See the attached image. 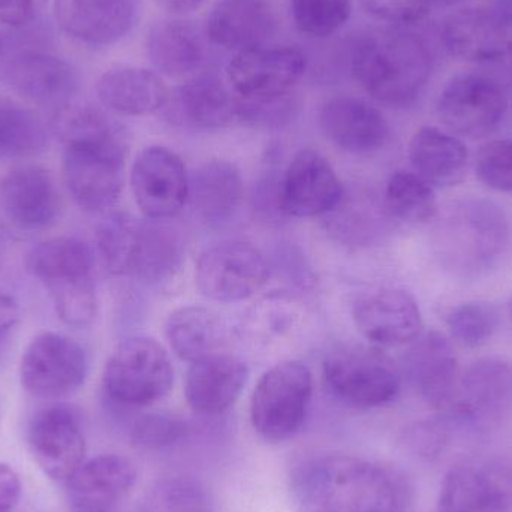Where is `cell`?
I'll list each match as a JSON object with an SVG mask.
<instances>
[{
	"label": "cell",
	"instance_id": "cell-31",
	"mask_svg": "<svg viewBox=\"0 0 512 512\" xmlns=\"http://www.w3.org/2000/svg\"><path fill=\"white\" fill-rule=\"evenodd\" d=\"M99 101L123 116H147L164 108L168 89L153 71L135 66H119L102 74L96 83Z\"/></svg>",
	"mask_w": 512,
	"mask_h": 512
},
{
	"label": "cell",
	"instance_id": "cell-18",
	"mask_svg": "<svg viewBox=\"0 0 512 512\" xmlns=\"http://www.w3.org/2000/svg\"><path fill=\"white\" fill-rule=\"evenodd\" d=\"M306 66L298 48L265 45L237 53L228 65V80L239 98H268L292 92Z\"/></svg>",
	"mask_w": 512,
	"mask_h": 512
},
{
	"label": "cell",
	"instance_id": "cell-44",
	"mask_svg": "<svg viewBox=\"0 0 512 512\" xmlns=\"http://www.w3.org/2000/svg\"><path fill=\"white\" fill-rule=\"evenodd\" d=\"M47 0H0V23L23 27L44 11Z\"/></svg>",
	"mask_w": 512,
	"mask_h": 512
},
{
	"label": "cell",
	"instance_id": "cell-26",
	"mask_svg": "<svg viewBox=\"0 0 512 512\" xmlns=\"http://www.w3.org/2000/svg\"><path fill=\"white\" fill-rule=\"evenodd\" d=\"M5 81L12 90L41 105L60 108L71 104L80 89L77 69L57 56L26 53L5 66Z\"/></svg>",
	"mask_w": 512,
	"mask_h": 512
},
{
	"label": "cell",
	"instance_id": "cell-19",
	"mask_svg": "<svg viewBox=\"0 0 512 512\" xmlns=\"http://www.w3.org/2000/svg\"><path fill=\"white\" fill-rule=\"evenodd\" d=\"M451 56L468 62H499L512 56V18L499 9H462L442 26Z\"/></svg>",
	"mask_w": 512,
	"mask_h": 512
},
{
	"label": "cell",
	"instance_id": "cell-53",
	"mask_svg": "<svg viewBox=\"0 0 512 512\" xmlns=\"http://www.w3.org/2000/svg\"><path fill=\"white\" fill-rule=\"evenodd\" d=\"M512 57V56H511Z\"/></svg>",
	"mask_w": 512,
	"mask_h": 512
},
{
	"label": "cell",
	"instance_id": "cell-16",
	"mask_svg": "<svg viewBox=\"0 0 512 512\" xmlns=\"http://www.w3.org/2000/svg\"><path fill=\"white\" fill-rule=\"evenodd\" d=\"M33 460L48 478L68 481L83 465L86 439L74 409L53 403L39 409L27 430Z\"/></svg>",
	"mask_w": 512,
	"mask_h": 512
},
{
	"label": "cell",
	"instance_id": "cell-34",
	"mask_svg": "<svg viewBox=\"0 0 512 512\" xmlns=\"http://www.w3.org/2000/svg\"><path fill=\"white\" fill-rule=\"evenodd\" d=\"M165 337L171 351L180 360L192 364L221 352L227 340V328L213 310L186 306L168 316Z\"/></svg>",
	"mask_w": 512,
	"mask_h": 512
},
{
	"label": "cell",
	"instance_id": "cell-25",
	"mask_svg": "<svg viewBox=\"0 0 512 512\" xmlns=\"http://www.w3.org/2000/svg\"><path fill=\"white\" fill-rule=\"evenodd\" d=\"M319 125L334 146L354 155L378 152L390 138V126L381 111L352 96L328 99L319 113Z\"/></svg>",
	"mask_w": 512,
	"mask_h": 512
},
{
	"label": "cell",
	"instance_id": "cell-49",
	"mask_svg": "<svg viewBox=\"0 0 512 512\" xmlns=\"http://www.w3.org/2000/svg\"><path fill=\"white\" fill-rule=\"evenodd\" d=\"M433 5H439V6H453L456 5V3L463 2V0H432Z\"/></svg>",
	"mask_w": 512,
	"mask_h": 512
},
{
	"label": "cell",
	"instance_id": "cell-6",
	"mask_svg": "<svg viewBox=\"0 0 512 512\" xmlns=\"http://www.w3.org/2000/svg\"><path fill=\"white\" fill-rule=\"evenodd\" d=\"M313 394V376L306 364L283 361L268 369L251 399L252 427L271 444L289 441L303 429Z\"/></svg>",
	"mask_w": 512,
	"mask_h": 512
},
{
	"label": "cell",
	"instance_id": "cell-46",
	"mask_svg": "<svg viewBox=\"0 0 512 512\" xmlns=\"http://www.w3.org/2000/svg\"><path fill=\"white\" fill-rule=\"evenodd\" d=\"M21 480L8 463L0 462V512H14L21 499Z\"/></svg>",
	"mask_w": 512,
	"mask_h": 512
},
{
	"label": "cell",
	"instance_id": "cell-30",
	"mask_svg": "<svg viewBox=\"0 0 512 512\" xmlns=\"http://www.w3.org/2000/svg\"><path fill=\"white\" fill-rule=\"evenodd\" d=\"M245 195L242 174L236 165L222 159L204 162L189 174V198L195 215L206 224H227Z\"/></svg>",
	"mask_w": 512,
	"mask_h": 512
},
{
	"label": "cell",
	"instance_id": "cell-28",
	"mask_svg": "<svg viewBox=\"0 0 512 512\" xmlns=\"http://www.w3.org/2000/svg\"><path fill=\"white\" fill-rule=\"evenodd\" d=\"M183 261V242L167 221H135L122 276L147 285L167 282Z\"/></svg>",
	"mask_w": 512,
	"mask_h": 512
},
{
	"label": "cell",
	"instance_id": "cell-11",
	"mask_svg": "<svg viewBox=\"0 0 512 512\" xmlns=\"http://www.w3.org/2000/svg\"><path fill=\"white\" fill-rule=\"evenodd\" d=\"M270 279V265L255 246L222 243L201 254L195 282L204 297L218 303L248 300Z\"/></svg>",
	"mask_w": 512,
	"mask_h": 512
},
{
	"label": "cell",
	"instance_id": "cell-35",
	"mask_svg": "<svg viewBox=\"0 0 512 512\" xmlns=\"http://www.w3.org/2000/svg\"><path fill=\"white\" fill-rule=\"evenodd\" d=\"M47 131L38 114L0 96V158L29 159L44 152Z\"/></svg>",
	"mask_w": 512,
	"mask_h": 512
},
{
	"label": "cell",
	"instance_id": "cell-52",
	"mask_svg": "<svg viewBox=\"0 0 512 512\" xmlns=\"http://www.w3.org/2000/svg\"><path fill=\"white\" fill-rule=\"evenodd\" d=\"M0 417H2V405H0Z\"/></svg>",
	"mask_w": 512,
	"mask_h": 512
},
{
	"label": "cell",
	"instance_id": "cell-10",
	"mask_svg": "<svg viewBox=\"0 0 512 512\" xmlns=\"http://www.w3.org/2000/svg\"><path fill=\"white\" fill-rule=\"evenodd\" d=\"M87 370L83 346L65 334L48 331L36 336L21 357V387L39 399H63L80 390Z\"/></svg>",
	"mask_w": 512,
	"mask_h": 512
},
{
	"label": "cell",
	"instance_id": "cell-38",
	"mask_svg": "<svg viewBox=\"0 0 512 512\" xmlns=\"http://www.w3.org/2000/svg\"><path fill=\"white\" fill-rule=\"evenodd\" d=\"M295 26L309 38L339 32L352 14V0H291Z\"/></svg>",
	"mask_w": 512,
	"mask_h": 512
},
{
	"label": "cell",
	"instance_id": "cell-1",
	"mask_svg": "<svg viewBox=\"0 0 512 512\" xmlns=\"http://www.w3.org/2000/svg\"><path fill=\"white\" fill-rule=\"evenodd\" d=\"M59 137L66 146L63 179L75 203L89 212L113 207L125 183L122 126L99 108L78 105L63 117Z\"/></svg>",
	"mask_w": 512,
	"mask_h": 512
},
{
	"label": "cell",
	"instance_id": "cell-33",
	"mask_svg": "<svg viewBox=\"0 0 512 512\" xmlns=\"http://www.w3.org/2000/svg\"><path fill=\"white\" fill-rule=\"evenodd\" d=\"M150 62L167 77H185L206 60L200 29L191 21L165 20L152 27L147 39Z\"/></svg>",
	"mask_w": 512,
	"mask_h": 512
},
{
	"label": "cell",
	"instance_id": "cell-17",
	"mask_svg": "<svg viewBox=\"0 0 512 512\" xmlns=\"http://www.w3.org/2000/svg\"><path fill=\"white\" fill-rule=\"evenodd\" d=\"M343 186L330 162L303 149L289 162L277 189V207L292 218H316L337 209Z\"/></svg>",
	"mask_w": 512,
	"mask_h": 512
},
{
	"label": "cell",
	"instance_id": "cell-37",
	"mask_svg": "<svg viewBox=\"0 0 512 512\" xmlns=\"http://www.w3.org/2000/svg\"><path fill=\"white\" fill-rule=\"evenodd\" d=\"M451 336L466 348H480L495 336L499 312L483 301H469L453 307L445 316Z\"/></svg>",
	"mask_w": 512,
	"mask_h": 512
},
{
	"label": "cell",
	"instance_id": "cell-13",
	"mask_svg": "<svg viewBox=\"0 0 512 512\" xmlns=\"http://www.w3.org/2000/svg\"><path fill=\"white\" fill-rule=\"evenodd\" d=\"M59 213L56 182L41 165H17L0 182V222L12 233H41Z\"/></svg>",
	"mask_w": 512,
	"mask_h": 512
},
{
	"label": "cell",
	"instance_id": "cell-32",
	"mask_svg": "<svg viewBox=\"0 0 512 512\" xmlns=\"http://www.w3.org/2000/svg\"><path fill=\"white\" fill-rule=\"evenodd\" d=\"M408 155L414 173L430 185L456 186L462 182L468 168L465 144L433 126H424L415 132Z\"/></svg>",
	"mask_w": 512,
	"mask_h": 512
},
{
	"label": "cell",
	"instance_id": "cell-42",
	"mask_svg": "<svg viewBox=\"0 0 512 512\" xmlns=\"http://www.w3.org/2000/svg\"><path fill=\"white\" fill-rule=\"evenodd\" d=\"M367 14L394 24H414L424 20L432 0H360Z\"/></svg>",
	"mask_w": 512,
	"mask_h": 512
},
{
	"label": "cell",
	"instance_id": "cell-7",
	"mask_svg": "<svg viewBox=\"0 0 512 512\" xmlns=\"http://www.w3.org/2000/svg\"><path fill=\"white\" fill-rule=\"evenodd\" d=\"M174 384V367L161 343L150 337H131L117 346L105 364L102 385L117 405L129 408L153 405Z\"/></svg>",
	"mask_w": 512,
	"mask_h": 512
},
{
	"label": "cell",
	"instance_id": "cell-41",
	"mask_svg": "<svg viewBox=\"0 0 512 512\" xmlns=\"http://www.w3.org/2000/svg\"><path fill=\"white\" fill-rule=\"evenodd\" d=\"M186 423L170 414H147L135 421L132 442L143 450H162L182 441Z\"/></svg>",
	"mask_w": 512,
	"mask_h": 512
},
{
	"label": "cell",
	"instance_id": "cell-40",
	"mask_svg": "<svg viewBox=\"0 0 512 512\" xmlns=\"http://www.w3.org/2000/svg\"><path fill=\"white\" fill-rule=\"evenodd\" d=\"M475 171L487 188L512 194V140L490 141L481 147Z\"/></svg>",
	"mask_w": 512,
	"mask_h": 512
},
{
	"label": "cell",
	"instance_id": "cell-21",
	"mask_svg": "<svg viewBox=\"0 0 512 512\" xmlns=\"http://www.w3.org/2000/svg\"><path fill=\"white\" fill-rule=\"evenodd\" d=\"M137 478L134 463L120 454L84 460L66 481L69 507L74 512H111L131 495Z\"/></svg>",
	"mask_w": 512,
	"mask_h": 512
},
{
	"label": "cell",
	"instance_id": "cell-36",
	"mask_svg": "<svg viewBox=\"0 0 512 512\" xmlns=\"http://www.w3.org/2000/svg\"><path fill=\"white\" fill-rule=\"evenodd\" d=\"M388 215L408 224H423L435 218L438 201L432 185L411 171L391 174L384 194Z\"/></svg>",
	"mask_w": 512,
	"mask_h": 512
},
{
	"label": "cell",
	"instance_id": "cell-14",
	"mask_svg": "<svg viewBox=\"0 0 512 512\" xmlns=\"http://www.w3.org/2000/svg\"><path fill=\"white\" fill-rule=\"evenodd\" d=\"M438 512H512V463L469 460L442 481Z\"/></svg>",
	"mask_w": 512,
	"mask_h": 512
},
{
	"label": "cell",
	"instance_id": "cell-23",
	"mask_svg": "<svg viewBox=\"0 0 512 512\" xmlns=\"http://www.w3.org/2000/svg\"><path fill=\"white\" fill-rule=\"evenodd\" d=\"M165 117L191 131H216L237 119V98L215 75H200L168 93Z\"/></svg>",
	"mask_w": 512,
	"mask_h": 512
},
{
	"label": "cell",
	"instance_id": "cell-51",
	"mask_svg": "<svg viewBox=\"0 0 512 512\" xmlns=\"http://www.w3.org/2000/svg\"><path fill=\"white\" fill-rule=\"evenodd\" d=\"M179 512H198L197 510H185V511H179Z\"/></svg>",
	"mask_w": 512,
	"mask_h": 512
},
{
	"label": "cell",
	"instance_id": "cell-47",
	"mask_svg": "<svg viewBox=\"0 0 512 512\" xmlns=\"http://www.w3.org/2000/svg\"><path fill=\"white\" fill-rule=\"evenodd\" d=\"M159 5L171 14L183 15L197 11L204 0H158Z\"/></svg>",
	"mask_w": 512,
	"mask_h": 512
},
{
	"label": "cell",
	"instance_id": "cell-15",
	"mask_svg": "<svg viewBox=\"0 0 512 512\" xmlns=\"http://www.w3.org/2000/svg\"><path fill=\"white\" fill-rule=\"evenodd\" d=\"M131 189L146 219L168 221L188 203L189 174L167 147H147L132 164Z\"/></svg>",
	"mask_w": 512,
	"mask_h": 512
},
{
	"label": "cell",
	"instance_id": "cell-9",
	"mask_svg": "<svg viewBox=\"0 0 512 512\" xmlns=\"http://www.w3.org/2000/svg\"><path fill=\"white\" fill-rule=\"evenodd\" d=\"M512 412V363L490 357L475 361L457 381L444 418L471 429L498 426Z\"/></svg>",
	"mask_w": 512,
	"mask_h": 512
},
{
	"label": "cell",
	"instance_id": "cell-45",
	"mask_svg": "<svg viewBox=\"0 0 512 512\" xmlns=\"http://www.w3.org/2000/svg\"><path fill=\"white\" fill-rule=\"evenodd\" d=\"M20 321V309L11 294L0 289V361L8 354L12 337Z\"/></svg>",
	"mask_w": 512,
	"mask_h": 512
},
{
	"label": "cell",
	"instance_id": "cell-22",
	"mask_svg": "<svg viewBox=\"0 0 512 512\" xmlns=\"http://www.w3.org/2000/svg\"><path fill=\"white\" fill-rule=\"evenodd\" d=\"M60 29L87 45L116 44L137 23L138 0H54Z\"/></svg>",
	"mask_w": 512,
	"mask_h": 512
},
{
	"label": "cell",
	"instance_id": "cell-27",
	"mask_svg": "<svg viewBox=\"0 0 512 512\" xmlns=\"http://www.w3.org/2000/svg\"><path fill=\"white\" fill-rule=\"evenodd\" d=\"M248 378L245 361L234 355L219 352L192 363L185 385L188 405L203 417H218L239 400Z\"/></svg>",
	"mask_w": 512,
	"mask_h": 512
},
{
	"label": "cell",
	"instance_id": "cell-50",
	"mask_svg": "<svg viewBox=\"0 0 512 512\" xmlns=\"http://www.w3.org/2000/svg\"><path fill=\"white\" fill-rule=\"evenodd\" d=\"M508 307H510V315H511V319H512V297L510 300V306H508Z\"/></svg>",
	"mask_w": 512,
	"mask_h": 512
},
{
	"label": "cell",
	"instance_id": "cell-12",
	"mask_svg": "<svg viewBox=\"0 0 512 512\" xmlns=\"http://www.w3.org/2000/svg\"><path fill=\"white\" fill-rule=\"evenodd\" d=\"M508 102L498 81L484 74H460L442 90L439 119L454 134L478 138L493 134L504 120Z\"/></svg>",
	"mask_w": 512,
	"mask_h": 512
},
{
	"label": "cell",
	"instance_id": "cell-2",
	"mask_svg": "<svg viewBox=\"0 0 512 512\" xmlns=\"http://www.w3.org/2000/svg\"><path fill=\"white\" fill-rule=\"evenodd\" d=\"M409 502L396 471L363 457L324 456L297 478L298 512H409Z\"/></svg>",
	"mask_w": 512,
	"mask_h": 512
},
{
	"label": "cell",
	"instance_id": "cell-8",
	"mask_svg": "<svg viewBox=\"0 0 512 512\" xmlns=\"http://www.w3.org/2000/svg\"><path fill=\"white\" fill-rule=\"evenodd\" d=\"M324 379L334 396L355 408L390 405L400 393L399 370L378 349L349 346L324 361Z\"/></svg>",
	"mask_w": 512,
	"mask_h": 512
},
{
	"label": "cell",
	"instance_id": "cell-5",
	"mask_svg": "<svg viewBox=\"0 0 512 512\" xmlns=\"http://www.w3.org/2000/svg\"><path fill=\"white\" fill-rule=\"evenodd\" d=\"M95 256L77 237L45 240L27 256V270L47 289L57 316L69 327H87L98 315Z\"/></svg>",
	"mask_w": 512,
	"mask_h": 512
},
{
	"label": "cell",
	"instance_id": "cell-43",
	"mask_svg": "<svg viewBox=\"0 0 512 512\" xmlns=\"http://www.w3.org/2000/svg\"><path fill=\"white\" fill-rule=\"evenodd\" d=\"M448 441V421H424L409 430L408 442L421 456H435Z\"/></svg>",
	"mask_w": 512,
	"mask_h": 512
},
{
	"label": "cell",
	"instance_id": "cell-4",
	"mask_svg": "<svg viewBox=\"0 0 512 512\" xmlns=\"http://www.w3.org/2000/svg\"><path fill=\"white\" fill-rule=\"evenodd\" d=\"M352 74L376 101L405 107L426 87L432 74V56L423 39L414 33L379 30L355 45Z\"/></svg>",
	"mask_w": 512,
	"mask_h": 512
},
{
	"label": "cell",
	"instance_id": "cell-48",
	"mask_svg": "<svg viewBox=\"0 0 512 512\" xmlns=\"http://www.w3.org/2000/svg\"><path fill=\"white\" fill-rule=\"evenodd\" d=\"M498 9L512 18V0H498Z\"/></svg>",
	"mask_w": 512,
	"mask_h": 512
},
{
	"label": "cell",
	"instance_id": "cell-39",
	"mask_svg": "<svg viewBox=\"0 0 512 512\" xmlns=\"http://www.w3.org/2000/svg\"><path fill=\"white\" fill-rule=\"evenodd\" d=\"M237 98V119L255 128L280 129L294 120L297 96L292 92L268 98Z\"/></svg>",
	"mask_w": 512,
	"mask_h": 512
},
{
	"label": "cell",
	"instance_id": "cell-29",
	"mask_svg": "<svg viewBox=\"0 0 512 512\" xmlns=\"http://www.w3.org/2000/svg\"><path fill=\"white\" fill-rule=\"evenodd\" d=\"M277 30L273 9L264 0H221L207 17V36L237 53L265 47Z\"/></svg>",
	"mask_w": 512,
	"mask_h": 512
},
{
	"label": "cell",
	"instance_id": "cell-3",
	"mask_svg": "<svg viewBox=\"0 0 512 512\" xmlns=\"http://www.w3.org/2000/svg\"><path fill=\"white\" fill-rule=\"evenodd\" d=\"M511 245L510 218L483 198L457 201L436 228L439 261L457 279L489 276L510 254Z\"/></svg>",
	"mask_w": 512,
	"mask_h": 512
},
{
	"label": "cell",
	"instance_id": "cell-20",
	"mask_svg": "<svg viewBox=\"0 0 512 512\" xmlns=\"http://www.w3.org/2000/svg\"><path fill=\"white\" fill-rule=\"evenodd\" d=\"M354 322L363 337L379 348L414 342L423 328L417 300L400 288H381L363 295L355 303Z\"/></svg>",
	"mask_w": 512,
	"mask_h": 512
},
{
	"label": "cell",
	"instance_id": "cell-24",
	"mask_svg": "<svg viewBox=\"0 0 512 512\" xmlns=\"http://www.w3.org/2000/svg\"><path fill=\"white\" fill-rule=\"evenodd\" d=\"M403 369L421 399L444 414L459 381L456 354L447 337L438 331L420 334L406 352Z\"/></svg>",
	"mask_w": 512,
	"mask_h": 512
}]
</instances>
